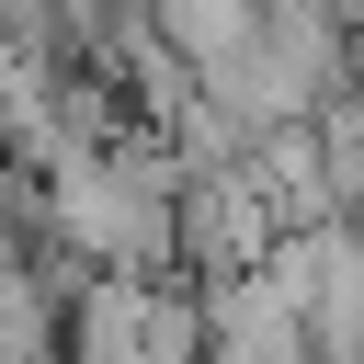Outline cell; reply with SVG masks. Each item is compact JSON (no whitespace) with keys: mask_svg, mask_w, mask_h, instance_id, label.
Segmentation results:
<instances>
[{"mask_svg":"<svg viewBox=\"0 0 364 364\" xmlns=\"http://www.w3.org/2000/svg\"><path fill=\"white\" fill-rule=\"evenodd\" d=\"M148 307H159V284H136V273H80V284H68L57 364H148Z\"/></svg>","mask_w":364,"mask_h":364,"instance_id":"cell-1","label":"cell"},{"mask_svg":"<svg viewBox=\"0 0 364 364\" xmlns=\"http://www.w3.org/2000/svg\"><path fill=\"white\" fill-rule=\"evenodd\" d=\"M68 262H0V364H57L68 330Z\"/></svg>","mask_w":364,"mask_h":364,"instance_id":"cell-2","label":"cell"}]
</instances>
